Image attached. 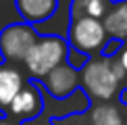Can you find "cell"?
<instances>
[{"mask_svg": "<svg viewBox=\"0 0 127 125\" xmlns=\"http://www.w3.org/2000/svg\"><path fill=\"white\" fill-rule=\"evenodd\" d=\"M110 6H113L110 0H73L69 17H71V21L83 19V17L102 21L106 17V13L110 10Z\"/></svg>", "mask_w": 127, "mask_h": 125, "instance_id": "8fae6325", "label": "cell"}, {"mask_svg": "<svg viewBox=\"0 0 127 125\" xmlns=\"http://www.w3.org/2000/svg\"><path fill=\"white\" fill-rule=\"evenodd\" d=\"M102 25L110 40H115L117 44H125L127 42V0L113 2L106 17L102 19Z\"/></svg>", "mask_w": 127, "mask_h": 125, "instance_id": "9c48e42d", "label": "cell"}, {"mask_svg": "<svg viewBox=\"0 0 127 125\" xmlns=\"http://www.w3.org/2000/svg\"><path fill=\"white\" fill-rule=\"evenodd\" d=\"M21 19L29 25L50 19L59 8V0H15Z\"/></svg>", "mask_w": 127, "mask_h": 125, "instance_id": "ba28073f", "label": "cell"}, {"mask_svg": "<svg viewBox=\"0 0 127 125\" xmlns=\"http://www.w3.org/2000/svg\"><path fill=\"white\" fill-rule=\"evenodd\" d=\"M40 40V33L33 25L19 21V23H8L0 31V56L8 62H23L29 50Z\"/></svg>", "mask_w": 127, "mask_h": 125, "instance_id": "277c9868", "label": "cell"}, {"mask_svg": "<svg viewBox=\"0 0 127 125\" xmlns=\"http://www.w3.org/2000/svg\"><path fill=\"white\" fill-rule=\"evenodd\" d=\"M69 54H71V46L69 40H65L63 35H40V40L23 61L27 77L31 81H42L56 67L67 62Z\"/></svg>", "mask_w": 127, "mask_h": 125, "instance_id": "7a4b0ae2", "label": "cell"}, {"mask_svg": "<svg viewBox=\"0 0 127 125\" xmlns=\"http://www.w3.org/2000/svg\"><path fill=\"white\" fill-rule=\"evenodd\" d=\"M42 83H44V88L50 92L52 98L63 100V98L73 96V94L77 92V88L81 86V71L75 69V67L67 61V62H63L61 67H56L48 77H44Z\"/></svg>", "mask_w": 127, "mask_h": 125, "instance_id": "8992f818", "label": "cell"}, {"mask_svg": "<svg viewBox=\"0 0 127 125\" xmlns=\"http://www.w3.org/2000/svg\"><path fill=\"white\" fill-rule=\"evenodd\" d=\"M42 111H44V96H42L38 83L27 79L25 88L19 92V96L13 100V104L6 108V117L21 123V121H27V119L40 117Z\"/></svg>", "mask_w": 127, "mask_h": 125, "instance_id": "5b68a950", "label": "cell"}, {"mask_svg": "<svg viewBox=\"0 0 127 125\" xmlns=\"http://www.w3.org/2000/svg\"><path fill=\"white\" fill-rule=\"evenodd\" d=\"M115 56H117V61L121 62V67H123V71L127 73V42H125L123 46H121V48H119L117 52H115Z\"/></svg>", "mask_w": 127, "mask_h": 125, "instance_id": "7c38bea8", "label": "cell"}, {"mask_svg": "<svg viewBox=\"0 0 127 125\" xmlns=\"http://www.w3.org/2000/svg\"><path fill=\"white\" fill-rule=\"evenodd\" d=\"M123 98H127V81H125V92H123Z\"/></svg>", "mask_w": 127, "mask_h": 125, "instance_id": "5bb4252c", "label": "cell"}, {"mask_svg": "<svg viewBox=\"0 0 127 125\" xmlns=\"http://www.w3.org/2000/svg\"><path fill=\"white\" fill-rule=\"evenodd\" d=\"M119 102H94L88 111L90 125H125V115Z\"/></svg>", "mask_w": 127, "mask_h": 125, "instance_id": "30bf717a", "label": "cell"}, {"mask_svg": "<svg viewBox=\"0 0 127 125\" xmlns=\"http://www.w3.org/2000/svg\"><path fill=\"white\" fill-rule=\"evenodd\" d=\"M127 73L115 54L90 59L81 69V88L94 102H113L125 88Z\"/></svg>", "mask_w": 127, "mask_h": 125, "instance_id": "6da1fadb", "label": "cell"}, {"mask_svg": "<svg viewBox=\"0 0 127 125\" xmlns=\"http://www.w3.org/2000/svg\"><path fill=\"white\" fill-rule=\"evenodd\" d=\"M0 125H21L17 121H13L10 117H6V115H0Z\"/></svg>", "mask_w": 127, "mask_h": 125, "instance_id": "4fadbf2b", "label": "cell"}, {"mask_svg": "<svg viewBox=\"0 0 127 125\" xmlns=\"http://www.w3.org/2000/svg\"><path fill=\"white\" fill-rule=\"evenodd\" d=\"M125 125H127V119H125Z\"/></svg>", "mask_w": 127, "mask_h": 125, "instance_id": "9a60e30c", "label": "cell"}, {"mask_svg": "<svg viewBox=\"0 0 127 125\" xmlns=\"http://www.w3.org/2000/svg\"><path fill=\"white\" fill-rule=\"evenodd\" d=\"M23 71H19V67H10V65H0V108L6 111L13 104V100L19 96V92L25 88Z\"/></svg>", "mask_w": 127, "mask_h": 125, "instance_id": "52a82bcc", "label": "cell"}, {"mask_svg": "<svg viewBox=\"0 0 127 125\" xmlns=\"http://www.w3.org/2000/svg\"><path fill=\"white\" fill-rule=\"evenodd\" d=\"M67 40L73 52H79L81 56H88V59H96V56L106 54L108 42H110L102 21L88 19V17L71 21Z\"/></svg>", "mask_w": 127, "mask_h": 125, "instance_id": "3957f363", "label": "cell"}]
</instances>
